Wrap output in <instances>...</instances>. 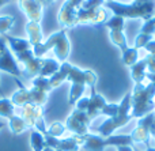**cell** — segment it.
I'll list each match as a JSON object with an SVG mask.
<instances>
[{
	"label": "cell",
	"instance_id": "obj_1",
	"mask_svg": "<svg viewBox=\"0 0 155 151\" xmlns=\"http://www.w3.org/2000/svg\"><path fill=\"white\" fill-rule=\"evenodd\" d=\"M104 7L112 10L113 15L124 19H142L146 22L155 15V0H134L131 4H123L113 0L105 2Z\"/></svg>",
	"mask_w": 155,
	"mask_h": 151
},
{
	"label": "cell",
	"instance_id": "obj_2",
	"mask_svg": "<svg viewBox=\"0 0 155 151\" xmlns=\"http://www.w3.org/2000/svg\"><path fill=\"white\" fill-rule=\"evenodd\" d=\"M67 80L71 82L68 103L75 105L78 101L83 97L86 86H88L91 90H95L97 74L91 70H80L79 67H75V65H72L70 63L68 64Z\"/></svg>",
	"mask_w": 155,
	"mask_h": 151
},
{
	"label": "cell",
	"instance_id": "obj_3",
	"mask_svg": "<svg viewBox=\"0 0 155 151\" xmlns=\"http://www.w3.org/2000/svg\"><path fill=\"white\" fill-rule=\"evenodd\" d=\"M155 83H139L135 84L131 91V106L132 119H142L146 114L155 112Z\"/></svg>",
	"mask_w": 155,
	"mask_h": 151
},
{
	"label": "cell",
	"instance_id": "obj_4",
	"mask_svg": "<svg viewBox=\"0 0 155 151\" xmlns=\"http://www.w3.org/2000/svg\"><path fill=\"white\" fill-rule=\"evenodd\" d=\"M51 49H53L54 54H56V60L59 63L67 61L71 52V42L68 40L67 30L60 29L59 31H54L53 34L49 35L45 41L33 46V53L35 57H42Z\"/></svg>",
	"mask_w": 155,
	"mask_h": 151
},
{
	"label": "cell",
	"instance_id": "obj_5",
	"mask_svg": "<svg viewBox=\"0 0 155 151\" xmlns=\"http://www.w3.org/2000/svg\"><path fill=\"white\" fill-rule=\"evenodd\" d=\"M131 112H132V106H131V91H129V93H127L123 100L120 101L117 113H116L114 116L106 119L98 127V130H97L98 131V135L102 136V138L112 136L116 130L127 125L132 120Z\"/></svg>",
	"mask_w": 155,
	"mask_h": 151
},
{
	"label": "cell",
	"instance_id": "obj_6",
	"mask_svg": "<svg viewBox=\"0 0 155 151\" xmlns=\"http://www.w3.org/2000/svg\"><path fill=\"white\" fill-rule=\"evenodd\" d=\"M83 144L82 150L84 151H104L106 147L114 146H132V139L131 135H112L107 138H102L98 133H87V135L82 136Z\"/></svg>",
	"mask_w": 155,
	"mask_h": 151
},
{
	"label": "cell",
	"instance_id": "obj_7",
	"mask_svg": "<svg viewBox=\"0 0 155 151\" xmlns=\"http://www.w3.org/2000/svg\"><path fill=\"white\" fill-rule=\"evenodd\" d=\"M93 120L88 117L87 112H82V110H78V109H74L72 113L67 117L65 120V128L67 131L72 132L74 135L78 136H84L87 135L88 132V128H90V124Z\"/></svg>",
	"mask_w": 155,
	"mask_h": 151
},
{
	"label": "cell",
	"instance_id": "obj_8",
	"mask_svg": "<svg viewBox=\"0 0 155 151\" xmlns=\"http://www.w3.org/2000/svg\"><path fill=\"white\" fill-rule=\"evenodd\" d=\"M155 120V112L146 114L144 117L137 120V125L129 135H131L132 143L134 144H146L148 146V140H150V130Z\"/></svg>",
	"mask_w": 155,
	"mask_h": 151
},
{
	"label": "cell",
	"instance_id": "obj_9",
	"mask_svg": "<svg viewBox=\"0 0 155 151\" xmlns=\"http://www.w3.org/2000/svg\"><path fill=\"white\" fill-rule=\"evenodd\" d=\"M15 57L18 59L19 63L23 64V74L25 76L29 78H35L40 75L41 67H42V57H35L33 53V49H29L26 52H22L19 54H15Z\"/></svg>",
	"mask_w": 155,
	"mask_h": 151
},
{
	"label": "cell",
	"instance_id": "obj_10",
	"mask_svg": "<svg viewBox=\"0 0 155 151\" xmlns=\"http://www.w3.org/2000/svg\"><path fill=\"white\" fill-rule=\"evenodd\" d=\"M45 114V109L44 106L35 105V103H26V105L19 108V114L22 119L25 120V123L27 124L29 128H34V124L38 120L44 119Z\"/></svg>",
	"mask_w": 155,
	"mask_h": 151
},
{
	"label": "cell",
	"instance_id": "obj_11",
	"mask_svg": "<svg viewBox=\"0 0 155 151\" xmlns=\"http://www.w3.org/2000/svg\"><path fill=\"white\" fill-rule=\"evenodd\" d=\"M18 5L21 11L26 15L29 22H37L40 23L42 21V7L38 0H18Z\"/></svg>",
	"mask_w": 155,
	"mask_h": 151
},
{
	"label": "cell",
	"instance_id": "obj_12",
	"mask_svg": "<svg viewBox=\"0 0 155 151\" xmlns=\"http://www.w3.org/2000/svg\"><path fill=\"white\" fill-rule=\"evenodd\" d=\"M0 71H4V72L10 74L15 79H18L22 75V71L18 65V61H16L15 56L12 54V52L10 51L8 46L0 54Z\"/></svg>",
	"mask_w": 155,
	"mask_h": 151
},
{
	"label": "cell",
	"instance_id": "obj_13",
	"mask_svg": "<svg viewBox=\"0 0 155 151\" xmlns=\"http://www.w3.org/2000/svg\"><path fill=\"white\" fill-rule=\"evenodd\" d=\"M107 105L106 98L102 94H98L97 90H91V94L88 97V108H87V114L91 120H94L95 117L101 116L104 108Z\"/></svg>",
	"mask_w": 155,
	"mask_h": 151
},
{
	"label": "cell",
	"instance_id": "obj_14",
	"mask_svg": "<svg viewBox=\"0 0 155 151\" xmlns=\"http://www.w3.org/2000/svg\"><path fill=\"white\" fill-rule=\"evenodd\" d=\"M82 144H83V138L78 135L64 139H57L54 151H76L82 149Z\"/></svg>",
	"mask_w": 155,
	"mask_h": 151
},
{
	"label": "cell",
	"instance_id": "obj_15",
	"mask_svg": "<svg viewBox=\"0 0 155 151\" xmlns=\"http://www.w3.org/2000/svg\"><path fill=\"white\" fill-rule=\"evenodd\" d=\"M3 38L5 40V42L10 45V51L12 52V54H19L22 52H26L29 49H33L30 42L25 38H16V37H12V35H8V34H4Z\"/></svg>",
	"mask_w": 155,
	"mask_h": 151
},
{
	"label": "cell",
	"instance_id": "obj_16",
	"mask_svg": "<svg viewBox=\"0 0 155 151\" xmlns=\"http://www.w3.org/2000/svg\"><path fill=\"white\" fill-rule=\"evenodd\" d=\"M129 72H131V79L135 82V84L144 83L146 72H147V60H146V57L137 60L132 67H129Z\"/></svg>",
	"mask_w": 155,
	"mask_h": 151
},
{
	"label": "cell",
	"instance_id": "obj_17",
	"mask_svg": "<svg viewBox=\"0 0 155 151\" xmlns=\"http://www.w3.org/2000/svg\"><path fill=\"white\" fill-rule=\"evenodd\" d=\"M26 33H27V41L30 42L31 48L44 41L42 29H41V25L37 23V22H27L26 23Z\"/></svg>",
	"mask_w": 155,
	"mask_h": 151
},
{
	"label": "cell",
	"instance_id": "obj_18",
	"mask_svg": "<svg viewBox=\"0 0 155 151\" xmlns=\"http://www.w3.org/2000/svg\"><path fill=\"white\" fill-rule=\"evenodd\" d=\"M16 83L19 84V89L12 94V97H11V102L15 105V108H16V106H18V108H21V106L26 105V103H31V102H30L29 89H26V87H25L23 84L18 80V79H16Z\"/></svg>",
	"mask_w": 155,
	"mask_h": 151
},
{
	"label": "cell",
	"instance_id": "obj_19",
	"mask_svg": "<svg viewBox=\"0 0 155 151\" xmlns=\"http://www.w3.org/2000/svg\"><path fill=\"white\" fill-rule=\"evenodd\" d=\"M109 38L117 48H120L121 53H124L129 48L127 37L124 34V29H109Z\"/></svg>",
	"mask_w": 155,
	"mask_h": 151
},
{
	"label": "cell",
	"instance_id": "obj_20",
	"mask_svg": "<svg viewBox=\"0 0 155 151\" xmlns=\"http://www.w3.org/2000/svg\"><path fill=\"white\" fill-rule=\"evenodd\" d=\"M60 64L56 59H44L42 61V67H41V71H40V75L38 76H42V78H51L52 75L59 71L60 68Z\"/></svg>",
	"mask_w": 155,
	"mask_h": 151
},
{
	"label": "cell",
	"instance_id": "obj_21",
	"mask_svg": "<svg viewBox=\"0 0 155 151\" xmlns=\"http://www.w3.org/2000/svg\"><path fill=\"white\" fill-rule=\"evenodd\" d=\"M8 127H10V131L14 133V135H19V133L25 132L27 130V124L25 123V120L22 119L21 116L15 114L14 117L10 119V123H8Z\"/></svg>",
	"mask_w": 155,
	"mask_h": 151
},
{
	"label": "cell",
	"instance_id": "obj_22",
	"mask_svg": "<svg viewBox=\"0 0 155 151\" xmlns=\"http://www.w3.org/2000/svg\"><path fill=\"white\" fill-rule=\"evenodd\" d=\"M137 60H139V49L134 48V46H132V48L129 46L124 53H121V61H123V64L127 65L128 68L132 67Z\"/></svg>",
	"mask_w": 155,
	"mask_h": 151
},
{
	"label": "cell",
	"instance_id": "obj_23",
	"mask_svg": "<svg viewBox=\"0 0 155 151\" xmlns=\"http://www.w3.org/2000/svg\"><path fill=\"white\" fill-rule=\"evenodd\" d=\"M30 146H31L33 151H42L46 147L45 136L41 132H38V131L33 130L31 135H30Z\"/></svg>",
	"mask_w": 155,
	"mask_h": 151
},
{
	"label": "cell",
	"instance_id": "obj_24",
	"mask_svg": "<svg viewBox=\"0 0 155 151\" xmlns=\"http://www.w3.org/2000/svg\"><path fill=\"white\" fill-rule=\"evenodd\" d=\"M0 116L8 120L15 116V105L10 98H0Z\"/></svg>",
	"mask_w": 155,
	"mask_h": 151
},
{
	"label": "cell",
	"instance_id": "obj_25",
	"mask_svg": "<svg viewBox=\"0 0 155 151\" xmlns=\"http://www.w3.org/2000/svg\"><path fill=\"white\" fill-rule=\"evenodd\" d=\"M31 84H33V87L42 90V91L48 93V94L52 91V90H53V89H52V86H51V83H49V78L35 76V78H33V79H31Z\"/></svg>",
	"mask_w": 155,
	"mask_h": 151
},
{
	"label": "cell",
	"instance_id": "obj_26",
	"mask_svg": "<svg viewBox=\"0 0 155 151\" xmlns=\"http://www.w3.org/2000/svg\"><path fill=\"white\" fill-rule=\"evenodd\" d=\"M65 131H67V128H65V125L63 124V123L54 121V123H52V124L49 125V128H48V135H49V136H53V138L60 139V138H61V136L65 133Z\"/></svg>",
	"mask_w": 155,
	"mask_h": 151
},
{
	"label": "cell",
	"instance_id": "obj_27",
	"mask_svg": "<svg viewBox=\"0 0 155 151\" xmlns=\"http://www.w3.org/2000/svg\"><path fill=\"white\" fill-rule=\"evenodd\" d=\"M15 23V16L12 15H3L0 16V34L4 35L7 34V31H10V29Z\"/></svg>",
	"mask_w": 155,
	"mask_h": 151
},
{
	"label": "cell",
	"instance_id": "obj_28",
	"mask_svg": "<svg viewBox=\"0 0 155 151\" xmlns=\"http://www.w3.org/2000/svg\"><path fill=\"white\" fill-rule=\"evenodd\" d=\"M154 40V35H147V34H142V33H139L137 34V37L135 38V45L134 48L136 49H144V46L147 45L150 41Z\"/></svg>",
	"mask_w": 155,
	"mask_h": 151
},
{
	"label": "cell",
	"instance_id": "obj_29",
	"mask_svg": "<svg viewBox=\"0 0 155 151\" xmlns=\"http://www.w3.org/2000/svg\"><path fill=\"white\" fill-rule=\"evenodd\" d=\"M140 33L147 35H155V15L151 19H148V21L143 22Z\"/></svg>",
	"mask_w": 155,
	"mask_h": 151
},
{
	"label": "cell",
	"instance_id": "obj_30",
	"mask_svg": "<svg viewBox=\"0 0 155 151\" xmlns=\"http://www.w3.org/2000/svg\"><path fill=\"white\" fill-rule=\"evenodd\" d=\"M118 112V103H109L107 102V105L104 108V110H102V116H107V117H112L114 116L116 113Z\"/></svg>",
	"mask_w": 155,
	"mask_h": 151
},
{
	"label": "cell",
	"instance_id": "obj_31",
	"mask_svg": "<svg viewBox=\"0 0 155 151\" xmlns=\"http://www.w3.org/2000/svg\"><path fill=\"white\" fill-rule=\"evenodd\" d=\"M146 60H147V72L155 74V53L147 54V56H146Z\"/></svg>",
	"mask_w": 155,
	"mask_h": 151
},
{
	"label": "cell",
	"instance_id": "obj_32",
	"mask_svg": "<svg viewBox=\"0 0 155 151\" xmlns=\"http://www.w3.org/2000/svg\"><path fill=\"white\" fill-rule=\"evenodd\" d=\"M144 49L148 52V54H154L155 53V40L150 41V42L144 46Z\"/></svg>",
	"mask_w": 155,
	"mask_h": 151
},
{
	"label": "cell",
	"instance_id": "obj_33",
	"mask_svg": "<svg viewBox=\"0 0 155 151\" xmlns=\"http://www.w3.org/2000/svg\"><path fill=\"white\" fill-rule=\"evenodd\" d=\"M117 151H135V149L132 146H120V147H116Z\"/></svg>",
	"mask_w": 155,
	"mask_h": 151
},
{
	"label": "cell",
	"instance_id": "obj_34",
	"mask_svg": "<svg viewBox=\"0 0 155 151\" xmlns=\"http://www.w3.org/2000/svg\"><path fill=\"white\" fill-rule=\"evenodd\" d=\"M7 48V42H5L4 38H0V54L4 52V49Z\"/></svg>",
	"mask_w": 155,
	"mask_h": 151
},
{
	"label": "cell",
	"instance_id": "obj_35",
	"mask_svg": "<svg viewBox=\"0 0 155 151\" xmlns=\"http://www.w3.org/2000/svg\"><path fill=\"white\" fill-rule=\"evenodd\" d=\"M146 79H147L148 82H151V83H155V74H148V72H146Z\"/></svg>",
	"mask_w": 155,
	"mask_h": 151
},
{
	"label": "cell",
	"instance_id": "obj_36",
	"mask_svg": "<svg viewBox=\"0 0 155 151\" xmlns=\"http://www.w3.org/2000/svg\"><path fill=\"white\" fill-rule=\"evenodd\" d=\"M150 136L155 140V120L153 123V125H151V130H150Z\"/></svg>",
	"mask_w": 155,
	"mask_h": 151
},
{
	"label": "cell",
	"instance_id": "obj_37",
	"mask_svg": "<svg viewBox=\"0 0 155 151\" xmlns=\"http://www.w3.org/2000/svg\"><path fill=\"white\" fill-rule=\"evenodd\" d=\"M54 2H56V0H41V4L42 5H51V4H53Z\"/></svg>",
	"mask_w": 155,
	"mask_h": 151
},
{
	"label": "cell",
	"instance_id": "obj_38",
	"mask_svg": "<svg viewBox=\"0 0 155 151\" xmlns=\"http://www.w3.org/2000/svg\"><path fill=\"white\" fill-rule=\"evenodd\" d=\"M11 0H0V7H3V5H5L7 3H10Z\"/></svg>",
	"mask_w": 155,
	"mask_h": 151
},
{
	"label": "cell",
	"instance_id": "obj_39",
	"mask_svg": "<svg viewBox=\"0 0 155 151\" xmlns=\"http://www.w3.org/2000/svg\"><path fill=\"white\" fill-rule=\"evenodd\" d=\"M144 151H155V147H151L150 144H148V146H146V150Z\"/></svg>",
	"mask_w": 155,
	"mask_h": 151
},
{
	"label": "cell",
	"instance_id": "obj_40",
	"mask_svg": "<svg viewBox=\"0 0 155 151\" xmlns=\"http://www.w3.org/2000/svg\"><path fill=\"white\" fill-rule=\"evenodd\" d=\"M42 151H54V150L52 149V147H48V146H46V147H45V149H44Z\"/></svg>",
	"mask_w": 155,
	"mask_h": 151
},
{
	"label": "cell",
	"instance_id": "obj_41",
	"mask_svg": "<svg viewBox=\"0 0 155 151\" xmlns=\"http://www.w3.org/2000/svg\"><path fill=\"white\" fill-rule=\"evenodd\" d=\"M4 127H5V124L3 121H0V130H2V128H4Z\"/></svg>",
	"mask_w": 155,
	"mask_h": 151
},
{
	"label": "cell",
	"instance_id": "obj_42",
	"mask_svg": "<svg viewBox=\"0 0 155 151\" xmlns=\"http://www.w3.org/2000/svg\"><path fill=\"white\" fill-rule=\"evenodd\" d=\"M0 94H2L3 97H4V93H3V90H2V86H0Z\"/></svg>",
	"mask_w": 155,
	"mask_h": 151
},
{
	"label": "cell",
	"instance_id": "obj_43",
	"mask_svg": "<svg viewBox=\"0 0 155 151\" xmlns=\"http://www.w3.org/2000/svg\"><path fill=\"white\" fill-rule=\"evenodd\" d=\"M105 2H113V0H105Z\"/></svg>",
	"mask_w": 155,
	"mask_h": 151
},
{
	"label": "cell",
	"instance_id": "obj_44",
	"mask_svg": "<svg viewBox=\"0 0 155 151\" xmlns=\"http://www.w3.org/2000/svg\"><path fill=\"white\" fill-rule=\"evenodd\" d=\"M76 151H82V149H80V150H76Z\"/></svg>",
	"mask_w": 155,
	"mask_h": 151
},
{
	"label": "cell",
	"instance_id": "obj_45",
	"mask_svg": "<svg viewBox=\"0 0 155 151\" xmlns=\"http://www.w3.org/2000/svg\"><path fill=\"white\" fill-rule=\"evenodd\" d=\"M154 40H155V35H154Z\"/></svg>",
	"mask_w": 155,
	"mask_h": 151
},
{
	"label": "cell",
	"instance_id": "obj_46",
	"mask_svg": "<svg viewBox=\"0 0 155 151\" xmlns=\"http://www.w3.org/2000/svg\"><path fill=\"white\" fill-rule=\"evenodd\" d=\"M135 151H137V150H135Z\"/></svg>",
	"mask_w": 155,
	"mask_h": 151
},
{
	"label": "cell",
	"instance_id": "obj_47",
	"mask_svg": "<svg viewBox=\"0 0 155 151\" xmlns=\"http://www.w3.org/2000/svg\"><path fill=\"white\" fill-rule=\"evenodd\" d=\"M16 2H18V0H16Z\"/></svg>",
	"mask_w": 155,
	"mask_h": 151
}]
</instances>
